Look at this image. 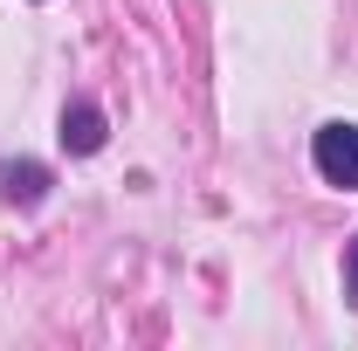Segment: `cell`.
<instances>
[{
	"label": "cell",
	"instance_id": "obj_1",
	"mask_svg": "<svg viewBox=\"0 0 358 351\" xmlns=\"http://www.w3.org/2000/svg\"><path fill=\"white\" fill-rule=\"evenodd\" d=\"M310 159H317V173H324V186H345V193H358V124L331 117V124L310 138Z\"/></svg>",
	"mask_w": 358,
	"mask_h": 351
},
{
	"label": "cell",
	"instance_id": "obj_2",
	"mask_svg": "<svg viewBox=\"0 0 358 351\" xmlns=\"http://www.w3.org/2000/svg\"><path fill=\"white\" fill-rule=\"evenodd\" d=\"M55 138H62V152H69V159H90V152H103L110 124H103V110H96L90 96H69V103H62V124H55Z\"/></svg>",
	"mask_w": 358,
	"mask_h": 351
},
{
	"label": "cell",
	"instance_id": "obj_3",
	"mask_svg": "<svg viewBox=\"0 0 358 351\" xmlns=\"http://www.w3.org/2000/svg\"><path fill=\"white\" fill-rule=\"evenodd\" d=\"M0 193H7V207H42L48 200V166L42 159H7L0 166Z\"/></svg>",
	"mask_w": 358,
	"mask_h": 351
},
{
	"label": "cell",
	"instance_id": "obj_4",
	"mask_svg": "<svg viewBox=\"0 0 358 351\" xmlns=\"http://www.w3.org/2000/svg\"><path fill=\"white\" fill-rule=\"evenodd\" d=\"M345 296H358V234L345 241Z\"/></svg>",
	"mask_w": 358,
	"mask_h": 351
}]
</instances>
